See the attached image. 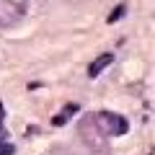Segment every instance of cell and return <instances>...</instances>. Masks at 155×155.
Here are the masks:
<instances>
[{
    "instance_id": "6",
    "label": "cell",
    "mask_w": 155,
    "mask_h": 155,
    "mask_svg": "<svg viewBox=\"0 0 155 155\" xmlns=\"http://www.w3.org/2000/svg\"><path fill=\"white\" fill-rule=\"evenodd\" d=\"M16 153V145L13 142H5V140H0V155H13Z\"/></svg>"
},
{
    "instance_id": "1",
    "label": "cell",
    "mask_w": 155,
    "mask_h": 155,
    "mask_svg": "<svg viewBox=\"0 0 155 155\" xmlns=\"http://www.w3.org/2000/svg\"><path fill=\"white\" fill-rule=\"evenodd\" d=\"M91 122L101 137H122L129 132V122L114 111H96V114H91Z\"/></svg>"
},
{
    "instance_id": "7",
    "label": "cell",
    "mask_w": 155,
    "mask_h": 155,
    "mask_svg": "<svg viewBox=\"0 0 155 155\" xmlns=\"http://www.w3.org/2000/svg\"><path fill=\"white\" fill-rule=\"evenodd\" d=\"M5 129V106H3V101H0V132Z\"/></svg>"
},
{
    "instance_id": "5",
    "label": "cell",
    "mask_w": 155,
    "mask_h": 155,
    "mask_svg": "<svg viewBox=\"0 0 155 155\" xmlns=\"http://www.w3.org/2000/svg\"><path fill=\"white\" fill-rule=\"evenodd\" d=\"M124 13H127V3H122V5H116L114 11H111V16L106 18V21H109V23H116V21H122V18H124Z\"/></svg>"
},
{
    "instance_id": "2",
    "label": "cell",
    "mask_w": 155,
    "mask_h": 155,
    "mask_svg": "<svg viewBox=\"0 0 155 155\" xmlns=\"http://www.w3.org/2000/svg\"><path fill=\"white\" fill-rule=\"evenodd\" d=\"M28 0H0V28H13L26 16Z\"/></svg>"
},
{
    "instance_id": "3",
    "label": "cell",
    "mask_w": 155,
    "mask_h": 155,
    "mask_svg": "<svg viewBox=\"0 0 155 155\" xmlns=\"http://www.w3.org/2000/svg\"><path fill=\"white\" fill-rule=\"evenodd\" d=\"M109 65H114V54H111V52H104V54H98V57H96V60L88 65V78H91V80H93V78H98Z\"/></svg>"
},
{
    "instance_id": "4",
    "label": "cell",
    "mask_w": 155,
    "mask_h": 155,
    "mask_svg": "<svg viewBox=\"0 0 155 155\" xmlns=\"http://www.w3.org/2000/svg\"><path fill=\"white\" fill-rule=\"evenodd\" d=\"M78 111H80V106H78V104H65V106H62V111L52 119V124H54V127H65V124L70 122V116H75Z\"/></svg>"
}]
</instances>
